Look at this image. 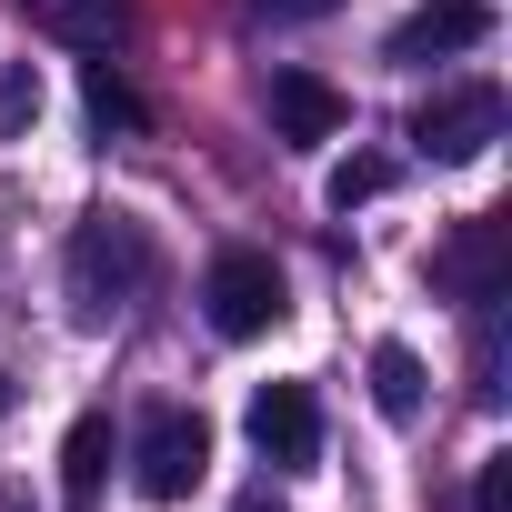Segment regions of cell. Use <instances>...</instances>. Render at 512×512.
Here are the masks:
<instances>
[{
	"instance_id": "obj_4",
	"label": "cell",
	"mask_w": 512,
	"mask_h": 512,
	"mask_svg": "<svg viewBox=\"0 0 512 512\" xmlns=\"http://www.w3.org/2000/svg\"><path fill=\"white\" fill-rule=\"evenodd\" d=\"M502 91L492 81H462V91H432L422 111H412V141L432 151V161H482L492 141H502Z\"/></svg>"
},
{
	"instance_id": "obj_18",
	"label": "cell",
	"mask_w": 512,
	"mask_h": 512,
	"mask_svg": "<svg viewBox=\"0 0 512 512\" xmlns=\"http://www.w3.org/2000/svg\"><path fill=\"white\" fill-rule=\"evenodd\" d=\"M0 512H31V502H21V492H0Z\"/></svg>"
},
{
	"instance_id": "obj_3",
	"label": "cell",
	"mask_w": 512,
	"mask_h": 512,
	"mask_svg": "<svg viewBox=\"0 0 512 512\" xmlns=\"http://www.w3.org/2000/svg\"><path fill=\"white\" fill-rule=\"evenodd\" d=\"M201 302H211V332H221V342H262V332L292 312L272 251H221V262L201 272Z\"/></svg>"
},
{
	"instance_id": "obj_11",
	"label": "cell",
	"mask_w": 512,
	"mask_h": 512,
	"mask_svg": "<svg viewBox=\"0 0 512 512\" xmlns=\"http://www.w3.org/2000/svg\"><path fill=\"white\" fill-rule=\"evenodd\" d=\"M372 402H382L392 422L422 412V352H412V342H382V352H372Z\"/></svg>"
},
{
	"instance_id": "obj_15",
	"label": "cell",
	"mask_w": 512,
	"mask_h": 512,
	"mask_svg": "<svg viewBox=\"0 0 512 512\" xmlns=\"http://www.w3.org/2000/svg\"><path fill=\"white\" fill-rule=\"evenodd\" d=\"M472 512H512V452H492V462H482V492H472Z\"/></svg>"
},
{
	"instance_id": "obj_10",
	"label": "cell",
	"mask_w": 512,
	"mask_h": 512,
	"mask_svg": "<svg viewBox=\"0 0 512 512\" xmlns=\"http://www.w3.org/2000/svg\"><path fill=\"white\" fill-rule=\"evenodd\" d=\"M21 11H31L41 31L81 41V51H111V41H121V21H131V0H21Z\"/></svg>"
},
{
	"instance_id": "obj_14",
	"label": "cell",
	"mask_w": 512,
	"mask_h": 512,
	"mask_svg": "<svg viewBox=\"0 0 512 512\" xmlns=\"http://www.w3.org/2000/svg\"><path fill=\"white\" fill-rule=\"evenodd\" d=\"M382 181H392V161H372V151H352V161L332 171V211H352V201H372Z\"/></svg>"
},
{
	"instance_id": "obj_6",
	"label": "cell",
	"mask_w": 512,
	"mask_h": 512,
	"mask_svg": "<svg viewBox=\"0 0 512 512\" xmlns=\"http://www.w3.org/2000/svg\"><path fill=\"white\" fill-rule=\"evenodd\" d=\"M251 442H262V462L302 472V462L322 452V402H312L302 382H262V392H251Z\"/></svg>"
},
{
	"instance_id": "obj_2",
	"label": "cell",
	"mask_w": 512,
	"mask_h": 512,
	"mask_svg": "<svg viewBox=\"0 0 512 512\" xmlns=\"http://www.w3.org/2000/svg\"><path fill=\"white\" fill-rule=\"evenodd\" d=\"M201 472H211V422H201L191 402H151L141 432H131V482H141L151 502H191Z\"/></svg>"
},
{
	"instance_id": "obj_19",
	"label": "cell",
	"mask_w": 512,
	"mask_h": 512,
	"mask_svg": "<svg viewBox=\"0 0 512 512\" xmlns=\"http://www.w3.org/2000/svg\"><path fill=\"white\" fill-rule=\"evenodd\" d=\"M0 412H11V372H0Z\"/></svg>"
},
{
	"instance_id": "obj_5",
	"label": "cell",
	"mask_w": 512,
	"mask_h": 512,
	"mask_svg": "<svg viewBox=\"0 0 512 512\" xmlns=\"http://www.w3.org/2000/svg\"><path fill=\"white\" fill-rule=\"evenodd\" d=\"M432 282L452 292V302H502V282H512V221H462L442 251H432Z\"/></svg>"
},
{
	"instance_id": "obj_7",
	"label": "cell",
	"mask_w": 512,
	"mask_h": 512,
	"mask_svg": "<svg viewBox=\"0 0 512 512\" xmlns=\"http://www.w3.org/2000/svg\"><path fill=\"white\" fill-rule=\"evenodd\" d=\"M492 41V0H422V11L392 31V61H452Z\"/></svg>"
},
{
	"instance_id": "obj_13",
	"label": "cell",
	"mask_w": 512,
	"mask_h": 512,
	"mask_svg": "<svg viewBox=\"0 0 512 512\" xmlns=\"http://www.w3.org/2000/svg\"><path fill=\"white\" fill-rule=\"evenodd\" d=\"M21 121H41V71L0 61V131H21Z\"/></svg>"
},
{
	"instance_id": "obj_9",
	"label": "cell",
	"mask_w": 512,
	"mask_h": 512,
	"mask_svg": "<svg viewBox=\"0 0 512 512\" xmlns=\"http://www.w3.org/2000/svg\"><path fill=\"white\" fill-rule=\"evenodd\" d=\"M101 482H111V412H81V422H71V442H61V502H71V512H91V502H101Z\"/></svg>"
},
{
	"instance_id": "obj_8",
	"label": "cell",
	"mask_w": 512,
	"mask_h": 512,
	"mask_svg": "<svg viewBox=\"0 0 512 512\" xmlns=\"http://www.w3.org/2000/svg\"><path fill=\"white\" fill-rule=\"evenodd\" d=\"M342 121H352V101H342L322 71H272V131H282V141L312 151V141H332Z\"/></svg>"
},
{
	"instance_id": "obj_16",
	"label": "cell",
	"mask_w": 512,
	"mask_h": 512,
	"mask_svg": "<svg viewBox=\"0 0 512 512\" xmlns=\"http://www.w3.org/2000/svg\"><path fill=\"white\" fill-rule=\"evenodd\" d=\"M251 11H262V21H332L342 0H251Z\"/></svg>"
},
{
	"instance_id": "obj_1",
	"label": "cell",
	"mask_w": 512,
	"mask_h": 512,
	"mask_svg": "<svg viewBox=\"0 0 512 512\" xmlns=\"http://www.w3.org/2000/svg\"><path fill=\"white\" fill-rule=\"evenodd\" d=\"M61 282H71V312L101 332V322H121L131 302H141V282H151V241H141V221H121V211H91L81 231H71V262H61Z\"/></svg>"
},
{
	"instance_id": "obj_12",
	"label": "cell",
	"mask_w": 512,
	"mask_h": 512,
	"mask_svg": "<svg viewBox=\"0 0 512 512\" xmlns=\"http://www.w3.org/2000/svg\"><path fill=\"white\" fill-rule=\"evenodd\" d=\"M81 101H91L101 131H141V91L121 81V61H91V71H81Z\"/></svg>"
},
{
	"instance_id": "obj_17",
	"label": "cell",
	"mask_w": 512,
	"mask_h": 512,
	"mask_svg": "<svg viewBox=\"0 0 512 512\" xmlns=\"http://www.w3.org/2000/svg\"><path fill=\"white\" fill-rule=\"evenodd\" d=\"M241 512H282V492H241Z\"/></svg>"
}]
</instances>
